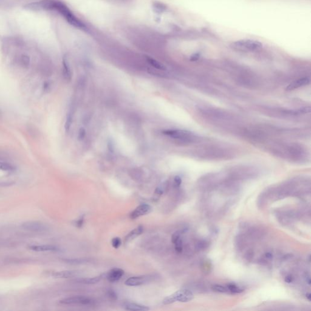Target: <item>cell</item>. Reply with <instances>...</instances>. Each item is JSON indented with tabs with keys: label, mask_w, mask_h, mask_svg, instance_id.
Instances as JSON below:
<instances>
[{
	"label": "cell",
	"mask_w": 311,
	"mask_h": 311,
	"mask_svg": "<svg viewBox=\"0 0 311 311\" xmlns=\"http://www.w3.org/2000/svg\"><path fill=\"white\" fill-rule=\"evenodd\" d=\"M49 10H56L60 12L70 23L71 25L79 28H85L83 24L77 18L69 9L63 3L58 1H54L51 0Z\"/></svg>",
	"instance_id": "cell-1"
},
{
	"label": "cell",
	"mask_w": 311,
	"mask_h": 311,
	"mask_svg": "<svg viewBox=\"0 0 311 311\" xmlns=\"http://www.w3.org/2000/svg\"><path fill=\"white\" fill-rule=\"evenodd\" d=\"M193 298V295L188 289H182L166 297L163 300V304H170L177 301L180 302H188Z\"/></svg>",
	"instance_id": "cell-2"
},
{
	"label": "cell",
	"mask_w": 311,
	"mask_h": 311,
	"mask_svg": "<svg viewBox=\"0 0 311 311\" xmlns=\"http://www.w3.org/2000/svg\"><path fill=\"white\" fill-rule=\"evenodd\" d=\"M233 46L235 49H237L243 51H255L262 47V44L260 42L251 40H245L236 41L233 44Z\"/></svg>",
	"instance_id": "cell-3"
},
{
	"label": "cell",
	"mask_w": 311,
	"mask_h": 311,
	"mask_svg": "<svg viewBox=\"0 0 311 311\" xmlns=\"http://www.w3.org/2000/svg\"><path fill=\"white\" fill-rule=\"evenodd\" d=\"M162 133L166 136L181 140H188L193 137L192 133L184 130H167Z\"/></svg>",
	"instance_id": "cell-4"
},
{
	"label": "cell",
	"mask_w": 311,
	"mask_h": 311,
	"mask_svg": "<svg viewBox=\"0 0 311 311\" xmlns=\"http://www.w3.org/2000/svg\"><path fill=\"white\" fill-rule=\"evenodd\" d=\"M21 227L25 230L33 232H44L48 230V227L44 223L36 221H29L24 223Z\"/></svg>",
	"instance_id": "cell-5"
},
{
	"label": "cell",
	"mask_w": 311,
	"mask_h": 311,
	"mask_svg": "<svg viewBox=\"0 0 311 311\" xmlns=\"http://www.w3.org/2000/svg\"><path fill=\"white\" fill-rule=\"evenodd\" d=\"M91 298L85 296H74L64 298L60 301L63 304H83L88 305L92 303Z\"/></svg>",
	"instance_id": "cell-6"
},
{
	"label": "cell",
	"mask_w": 311,
	"mask_h": 311,
	"mask_svg": "<svg viewBox=\"0 0 311 311\" xmlns=\"http://www.w3.org/2000/svg\"><path fill=\"white\" fill-rule=\"evenodd\" d=\"M152 277L150 275H142L137 277H132L127 279L125 284L128 286H139L148 283L151 281Z\"/></svg>",
	"instance_id": "cell-7"
},
{
	"label": "cell",
	"mask_w": 311,
	"mask_h": 311,
	"mask_svg": "<svg viewBox=\"0 0 311 311\" xmlns=\"http://www.w3.org/2000/svg\"><path fill=\"white\" fill-rule=\"evenodd\" d=\"M151 207L147 204H143L137 207L130 214V217L132 220H135L140 217L150 213L151 211Z\"/></svg>",
	"instance_id": "cell-8"
},
{
	"label": "cell",
	"mask_w": 311,
	"mask_h": 311,
	"mask_svg": "<svg viewBox=\"0 0 311 311\" xmlns=\"http://www.w3.org/2000/svg\"><path fill=\"white\" fill-rule=\"evenodd\" d=\"M124 274L125 272L124 270L119 268H114L106 274V278L108 281L114 283L121 279Z\"/></svg>",
	"instance_id": "cell-9"
},
{
	"label": "cell",
	"mask_w": 311,
	"mask_h": 311,
	"mask_svg": "<svg viewBox=\"0 0 311 311\" xmlns=\"http://www.w3.org/2000/svg\"><path fill=\"white\" fill-rule=\"evenodd\" d=\"M310 78L309 77H303L300 78L297 80H294V82H291L288 86L286 87V89L287 91H292L296 89H298L299 88L306 86L310 83Z\"/></svg>",
	"instance_id": "cell-10"
},
{
	"label": "cell",
	"mask_w": 311,
	"mask_h": 311,
	"mask_svg": "<svg viewBox=\"0 0 311 311\" xmlns=\"http://www.w3.org/2000/svg\"><path fill=\"white\" fill-rule=\"evenodd\" d=\"M143 232V227L142 226H139L136 228H135L134 230L131 231L125 238L124 239V243L125 244H127L130 243L131 241L141 235Z\"/></svg>",
	"instance_id": "cell-11"
},
{
	"label": "cell",
	"mask_w": 311,
	"mask_h": 311,
	"mask_svg": "<svg viewBox=\"0 0 311 311\" xmlns=\"http://www.w3.org/2000/svg\"><path fill=\"white\" fill-rule=\"evenodd\" d=\"M79 274L80 271H64L54 272L52 276L55 278H69L76 277Z\"/></svg>",
	"instance_id": "cell-12"
},
{
	"label": "cell",
	"mask_w": 311,
	"mask_h": 311,
	"mask_svg": "<svg viewBox=\"0 0 311 311\" xmlns=\"http://www.w3.org/2000/svg\"><path fill=\"white\" fill-rule=\"evenodd\" d=\"M124 307L126 310L131 311H146L150 310V308L147 306L132 302L125 303L124 304Z\"/></svg>",
	"instance_id": "cell-13"
},
{
	"label": "cell",
	"mask_w": 311,
	"mask_h": 311,
	"mask_svg": "<svg viewBox=\"0 0 311 311\" xmlns=\"http://www.w3.org/2000/svg\"><path fill=\"white\" fill-rule=\"evenodd\" d=\"M105 277H106V274H103L99 276L92 277V278H85L78 279L76 280V281L79 283H82V284H94L100 282Z\"/></svg>",
	"instance_id": "cell-14"
},
{
	"label": "cell",
	"mask_w": 311,
	"mask_h": 311,
	"mask_svg": "<svg viewBox=\"0 0 311 311\" xmlns=\"http://www.w3.org/2000/svg\"><path fill=\"white\" fill-rule=\"evenodd\" d=\"M29 249L35 252H55L58 249L52 245H39V246H32L29 247Z\"/></svg>",
	"instance_id": "cell-15"
},
{
	"label": "cell",
	"mask_w": 311,
	"mask_h": 311,
	"mask_svg": "<svg viewBox=\"0 0 311 311\" xmlns=\"http://www.w3.org/2000/svg\"><path fill=\"white\" fill-rule=\"evenodd\" d=\"M63 74L64 77V79L67 80H69L71 79V70L70 69L68 60L66 56H64L63 59Z\"/></svg>",
	"instance_id": "cell-16"
},
{
	"label": "cell",
	"mask_w": 311,
	"mask_h": 311,
	"mask_svg": "<svg viewBox=\"0 0 311 311\" xmlns=\"http://www.w3.org/2000/svg\"><path fill=\"white\" fill-rule=\"evenodd\" d=\"M64 261L68 264L71 265H81L85 263H88L91 261L89 258H74V259H65Z\"/></svg>",
	"instance_id": "cell-17"
},
{
	"label": "cell",
	"mask_w": 311,
	"mask_h": 311,
	"mask_svg": "<svg viewBox=\"0 0 311 311\" xmlns=\"http://www.w3.org/2000/svg\"><path fill=\"white\" fill-rule=\"evenodd\" d=\"M147 60L152 66H153L154 67H155L157 69H160V70L165 69V66L163 64H162L161 63H160L159 61L156 60L155 59L153 58H151L150 57H147Z\"/></svg>",
	"instance_id": "cell-18"
},
{
	"label": "cell",
	"mask_w": 311,
	"mask_h": 311,
	"mask_svg": "<svg viewBox=\"0 0 311 311\" xmlns=\"http://www.w3.org/2000/svg\"><path fill=\"white\" fill-rule=\"evenodd\" d=\"M15 170V167L6 162H1L0 161V170L3 171V172H13Z\"/></svg>",
	"instance_id": "cell-19"
},
{
	"label": "cell",
	"mask_w": 311,
	"mask_h": 311,
	"mask_svg": "<svg viewBox=\"0 0 311 311\" xmlns=\"http://www.w3.org/2000/svg\"><path fill=\"white\" fill-rule=\"evenodd\" d=\"M227 289L228 292H230L233 294H238L243 292V289H240L238 286H236L234 283H229L227 285Z\"/></svg>",
	"instance_id": "cell-20"
},
{
	"label": "cell",
	"mask_w": 311,
	"mask_h": 311,
	"mask_svg": "<svg viewBox=\"0 0 311 311\" xmlns=\"http://www.w3.org/2000/svg\"><path fill=\"white\" fill-rule=\"evenodd\" d=\"M21 66L24 68H28L30 64V58L26 55H22L19 58Z\"/></svg>",
	"instance_id": "cell-21"
},
{
	"label": "cell",
	"mask_w": 311,
	"mask_h": 311,
	"mask_svg": "<svg viewBox=\"0 0 311 311\" xmlns=\"http://www.w3.org/2000/svg\"><path fill=\"white\" fill-rule=\"evenodd\" d=\"M73 114H72V113L71 112L68 113L67 115V117H66V122H65V125H64V128L67 133L69 132V131L71 127L72 124H73Z\"/></svg>",
	"instance_id": "cell-22"
},
{
	"label": "cell",
	"mask_w": 311,
	"mask_h": 311,
	"mask_svg": "<svg viewBox=\"0 0 311 311\" xmlns=\"http://www.w3.org/2000/svg\"><path fill=\"white\" fill-rule=\"evenodd\" d=\"M211 288H212L213 291H214L215 292H217L226 293V292H228L226 287H224V286H223L222 285H220V284L213 285L211 287Z\"/></svg>",
	"instance_id": "cell-23"
},
{
	"label": "cell",
	"mask_w": 311,
	"mask_h": 311,
	"mask_svg": "<svg viewBox=\"0 0 311 311\" xmlns=\"http://www.w3.org/2000/svg\"><path fill=\"white\" fill-rule=\"evenodd\" d=\"M236 244L239 249H242L244 246V240L242 236L239 235L236 239Z\"/></svg>",
	"instance_id": "cell-24"
},
{
	"label": "cell",
	"mask_w": 311,
	"mask_h": 311,
	"mask_svg": "<svg viewBox=\"0 0 311 311\" xmlns=\"http://www.w3.org/2000/svg\"><path fill=\"white\" fill-rule=\"evenodd\" d=\"M111 244H112V247L114 248L118 249L119 247L121 246V244H122V241H121V238H118V237L113 238L112 239V240H111Z\"/></svg>",
	"instance_id": "cell-25"
},
{
	"label": "cell",
	"mask_w": 311,
	"mask_h": 311,
	"mask_svg": "<svg viewBox=\"0 0 311 311\" xmlns=\"http://www.w3.org/2000/svg\"><path fill=\"white\" fill-rule=\"evenodd\" d=\"M175 250L178 253H181L183 250V245H182V240L180 238L179 240H178L175 244Z\"/></svg>",
	"instance_id": "cell-26"
},
{
	"label": "cell",
	"mask_w": 311,
	"mask_h": 311,
	"mask_svg": "<svg viewBox=\"0 0 311 311\" xmlns=\"http://www.w3.org/2000/svg\"><path fill=\"white\" fill-rule=\"evenodd\" d=\"M208 246V242L205 241H199L198 243V249L199 250H204L205 249H207Z\"/></svg>",
	"instance_id": "cell-27"
},
{
	"label": "cell",
	"mask_w": 311,
	"mask_h": 311,
	"mask_svg": "<svg viewBox=\"0 0 311 311\" xmlns=\"http://www.w3.org/2000/svg\"><path fill=\"white\" fill-rule=\"evenodd\" d=\"M181 232H176L174 233L172 236V242L175 244L178 240H179L181 238Z\"/></svg>",
	"instance_id": "cell-28"
},
{
	"label": "cell",
	"mask_w": 311,
	"mask_h": 311,
	"mask_svg": "<svg viewBox=\"0 0 311 311\" xmlns=\"http://www.w3.org/2000/svg\"><path fill=\"white\" fill-rule=\"evenodd\" d=\"M154 9L155 10H157V11L159 12H162L165 9V6L159 3H157L156 4H154Z\"/></svg>",
	"instance_id": "cell-29"
},
{
	"label": "cell",
	"mask_w": 311,
	"mask_h": 311,
	"mask_svg": "<svg viewBox=\"0 0 311 311\" xmlns=\"http://www.w3.org/2000/svg\"><path fill=\"white\" fill-rule=\"evenodd\" d=\"M84 219H85V215H82V217H80V218L76 222V225L78 228H81L84 223Z\"/></svg>",
	"instance_id": "cell-30"
},
{
	"label": "cell",
	"mask_w": 311,
	"mask_h": 311,
	"mask_svg": "<svg viewBox=\"0 0 311 311\" xmlns=\"http://www.w3.org/2000/svg\"><path fill=\"white\" fill-rule=\"evenodd\" d=\"M181 183H182V179L179 176H175V179H174V184H175V187H176V188H178L180 187V185H181Z\"/></svg>",
	"instance_id": "cell-31"
},
{
	"label": "cell",
	"mask_w": 311,
	"mask_h": 311,
	"mask_svg": "<svg viewBox=\"0 0 311 311\" xmlns=\"http://www.w3.org/2000/svg\"><path fill=\"white\" fill-rule=\"evenodd\" d=\"M108 296L109 297V298L110 299H111L112 300H115L117 298V295L115 294V292L111 290H110L108 292Z\"/></svg>",
	"instance_id": "cell-32"
},
{
	"label": "cell",
	"mask_w": 311,
	"mask_h": 311,
	"mask_svg": "<svg viewBox=\"0 0 311 311\" xmlns=\"http://www.w3.org/2000/svg\"><path fill=\"white\" fill-rule=\"evenodd\" d=\"M85 134H86V131L84 130V128H80L79 130V140L83 139L85 136Z\"/></svg>",
	"instance_id": "cell-33"
},
{
	"label": "cell",
	"mask_w": 311,
	"mask_h": 311,
	"mask_svg": "<svg viewBox=\"0 0 311 311\" xmlns=\"http://www.w3.org/2000/svg\"><path fill=\"white\" fill-rule=\"evenodd\" d=\"M51 85L50 82H45L43 84V90L44 91H48L51 88Z\"/></svg>",
	"instance_id": "cell-34"
},
{
	"label": "cell",
	"mask_w": 311,
	"mask_h": 311,
	"mask_svg": "<svg viewBox=\"0 0 311 311\" xmlns=\"http://www.w3.org/2000/svg\"><path fill=\"white\" fill-rule=\"evenodd\" d=\"M253 257V252L252 250H249L246 255V258L247 261H251Z\"/></svg>",
	"instance_id": "cell-35"
},
{
	"label": "cell",
	"mask_w": 311,
	"mask_h": 311,
	"mask_svg": "<svg viewBox=\"0 0 311 311\" xmlns=\"http://www.w3.org/2000/svg\"><path fill=\"white\" fill-rule=\"evenodd\" d=\"M200 57V54L199 53H196L195 54H193V55H191V57H190V60L191 61H196L198 60Z\"/></svg>",
	"instance_id": "cell-36"
},
{
	"label": "cell",
	"mask_w": 311,
	"mask_h": 311,
	"mask_svg": "<svg viewBox=\"0 0 311 311\" xmlns=\"http://www.w3.org/2000/svg\"><path fill=\"white\" fill-rule=\"evenodd\" d=\"M284 281L287 283H291L294 281V278L292 277V275H288V276H286L285 277Z\"/></svg>",
	"instance_id": "cell-37"
},
{
	"label": "cell",
	"mask_w": 311,
	"mask_h": 311,
	"mask_svg": "<svg viewBox=\"0 0 311 311\" xmlns=\"http://www.w3.org/2000/svg\"><path fill=\"white\" fill-rule=\"evenodd\" d=\"M265 258L268 260H271L273 258V255L271 252H266L265 254Z\"/></svg>",
	"instance_id": "cell-38"
},
{
	"label": "cell",
	"mask_w": 311,
	"mask_h": 311,
	"mask_svg": "<svg viewBox=\"0 0 311 311\" xmlns=\"http://www.w3.org/2000/svg\"><path fill=\"white\" fill-rule=\"evenodd\" d=\"M305 280H306V283H307L309 285H310V278L309 275H306V276L305 277Z\"/></svg>",
	"instance_id": "cell-39"
},
{
	"label": "cell",
	"mask_w": 311,
	"mask_h": 311,
	"mask_svg": "<svg viewBox=\"0 0 311 311\" xmlns=\"http://www.w3.org/2000/svg\"><path fill=\"white\" fill-rule=\"evenodd\" d=\"M306 298H307V300H308L309 301L311 300V295H310V294H309V293L307 294L306 295Z\"/></svg>",
	"instance_id": "cell-40"
},
{
	"label": "cell",
	"mask_w": 311,
	"mask_h": 311,
	"mask_svg": "<svg viewBox=\"0 0 311 311\" xmlns=\"http://www.w3.org/2000/svg\"><path fill=\"white\" fill-rule=\"evenodd\" d=\"M1 111H0V119H1Z\"/></svg>",
	"instance_id": "cell-41"
}]
</instances>
